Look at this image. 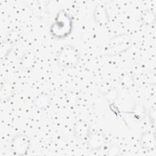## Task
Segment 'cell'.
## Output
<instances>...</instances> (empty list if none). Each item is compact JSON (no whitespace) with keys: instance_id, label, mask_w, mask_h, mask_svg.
I'll return each mask as SVG.
<instances>
[{"instance_id":"6da1fadb","label":"cell","mask_w":156,"mask_h":156,"mask_svg":"<svg viewBox=\"0 0 156 156\" xmlns=\"http://www.w3.org/2000/svg\"><path fill=\"white\" fill-rule=\"evenodd\" d=\"M73 21L69 15L60 11L55 17L54 23L51 27L52 35L57 38H62L69 35L71 30Z\"/></svg>"},{"instance_id":"7a4b0ae2","label":"cell","mask_w":156,"mask_h":156,"mask_svg":"<svg viewBox=\"0 0 156 156\" xmlns=\"http://www.w3.org/2000/svg\"><path fill=\"white\" fill-rule=\"evenodd\" d=\"M56 59L60 66L69 68L74 67L79 63L80 56L76 48L71 45H65L58 51Z\"/></svg>"},{"instance_id":"3957f363","label":"cell","mask_w":156,"mask_h":156,"mask_svg":"<svg viewBox=\"0 0 156 156\" xmlns=\"http://www.w3.org/2000/svg\"><path fill=\"white\" fill-rule=\"evenodd\" d=\"M28 138L23 135H18L16 136L12 140V147L14 152H18L19 154H24L29 147Z\"/></svg>"},{"instance_id":"277c9868","label":"cell","mask_w":156,"mask_h":156,"mask_svg":"<svg viewBox=\"0 0 156 156\" xmlns=\"http://www.w3.org/2000/svg\"><path fill=\"white\" fill-rule=\"evenodd\" d=\"M75 135L80 139H87L90 134L88 124L84 121H77L74 126Z\"/></svg>"},{"instance_id":"5b68a950","label":"cell","mask_w":156,"mask_h":156,"mask_svg":"<svg viewBox=\"0 0 156 156\" xmlns=\"http://www.w3.org/2000/svg\"><path fill=\"white\" fill-rule=\"evenodd\" d=\"M87 139L89 143L90 147L93 148L98 149L99 147H101V146H102L104 143V136L101 134L98 133H90Z\"/></svg>"}]
</instances>
